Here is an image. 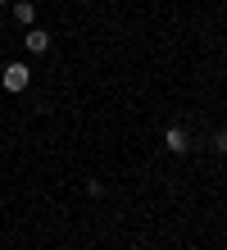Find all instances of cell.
Listing matches in <instances>:
<instances>
[{"label":"cell","instance_id":"cell-1","mask_svg":"<svg viewBox=\"0 0 227 250\" xmlns=\"http://www.w3.org/2000/svg\"><path fill=\"white\" fill-rule=\"evenodd\" d=\"M0 82H5V91H27V82H32V68H27L23 60H14L0 68Z\"/></svg>","mask_w":227,"mask_h":250},{"label":"cell","instance_id":"cell-2","mask_svg":"<svg viewBox=\"0 0 227 250\" xmlns=\"http://www.w3.org/2000/svg\"><path fill=\"white\" fill-rule=\"evenodd\" d=\"M23 46L32 50V55H45V50H50V32H45V27H27Z\"/></svg>","mask_w":227,"mask_h":250},{"label":"cell","instance_id":"cell-3","mask_svg":"<svg viewBox=\"0 0 227 250\" xmlns=\"http://www.w3.org/2000/svg\"><path fill=\"white\" fill-rule=\"evenodd\" d=\"M164 146H168L173 155H186V150H191V141H186V127H177V123H173L168 132H164Z\"/></svg>","mask_w":227,"mask_h":250},{"label":"cell","instance_id":"cell-4","mask_svg":"<svg viewBox=\"0 0 227 250\" xmlns=\"http://www.w3.org/2000/svg\"><path fill=\"white\" fill-rule=\"evenodd\" d=\"M14 19H19L23 27H32V19H37V5H32V0H14Z\"/></svg>","mask_w":227,"mask_h":250},{"label":"cell","instance_id":"cell-5","mask_svg":"<svg viewBox=\"0 0 227 250\" xmlns=\"http://www.w3.org/2000/svg\"><path fill=\"white\" fill-rule=\"evenodd\" d=\"M209 146H214L218 155H227V127H223V132H214V137H209Z\"/></svg>","mask_w":227,"mask_h":250},{"label":"cell","instance_id":"cell-6","mask_svg":"<svg viewBox=\"0 0 227 250\" xmlns=\"http://www.w3.org/2000/svg\"><path fill=\"white\" fill-rule=\"evenodd\" d=\"M0 5H5V0H0Z\"/></svg>","mask_w":227,"mask_h":250}]
</instances>
